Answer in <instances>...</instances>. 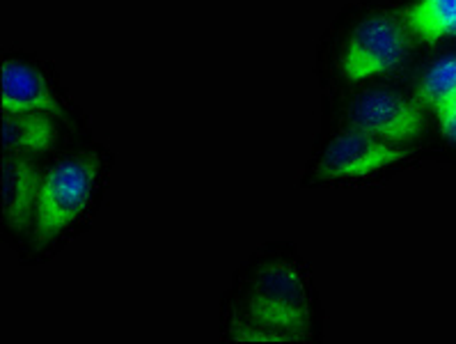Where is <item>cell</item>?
I'll return each mask as SVG.
<instances>
[{"mask_svg":"<svg viewBox=\"0 0 456 344\" xmlns=\"http://www.w3.org/2000/svg\"><path fill=\"white\" fill-rule=\"evenodd\" d=\"M355 129L390 145L413 143L424 129L422 108L397 92L379 90L360 99L351 111Z\"/></svg>","mask_w":456,"mask_h":344,"instance_id":"obj_5","label":"cell"},{"mask_svg":"<svg viewBox=\"0 0 456 344\" xmlns=\"http://www.w3.org/2000/svg\"><path fill=\"white\" fill-rule=\"evenodd\" d=\"M310 290L289 262H271L243 285L232 312V340L259 344H291L307 340Z\"/></svg>","mask_w":456,"mask_h":344,"instance_id":"obj_1","label":"cell"},{"mask_svg":"<svg viewBox=\"0 0 456 344\" xmlns=\"http://www.w3.org/2000/svg\"><path fill=\"white\" fill-rule=\"evenodd\" d=\"M0 106L3 115H26L44 113L62 118V106L55 97L53 87L37 67L10 60L3 62L0 74Z\"/></svg>","mask_w":456,"mask_h":344,"instance_id":"obj_6","label":"cell"},{"mask_svg":"<svg viewBox=\"0 0 456 344\" xmlns=\"http://www.w3.org/2000/svg\"><path fill=\"white\" fill-rule=\"evenodd\" d=\"M434 113L436 119H438L440 134L445 135L447 140H452V143H456V97L434 108Z\"/></svg>","mask_w":456,"mask_h":344,"instance_id":"obj_11","label":"cell"},{"mask_svg":"<svg viewBox=\"0 0 456 344\" xmlns=\"http://www.w3.org/2000/svg\"><path fill=\"white\" fill-rule=\"evenodd\" d=\"M44 175L39 172L35 156L7 154L3 170V214L10 230L23 232L33 227L35 205Z\"/></svg>","mask_w":456,"mask_h":344,"instance_id":"obj_7","label":"cell"},{"mask_svg":"<svg viewBox=\"0 0 456 344\" xmlns=\"http://www.w3.org/2000/svg\"><path fill=\"white\" fill-rule=\"evenodd\" d=\"M456 97V58H445L431 65L418 86V99L429 108Z\"/></svg>","mask_w":456,"mask_h":344,"instance_id":"obj_10","label":"cell"},{"mask_svg":"<svg viewBox=\"0 0 456 344\" xmlns=\"http://www.w3.org/2000/svg\"><path fill=\"white\" fill-rule=\"evenodd\" d=\"M403 26L424 44L456 37V0H413L403 10Z\"/></svg>","mask_w":456,"mask_h":344,"instance_id":"obj_9","label":"cell"},{"mask_svg":"<svg viewBox=\"0 0 456 344\" xmlns=\"http://www.w3.org/2000/svg\"><path fill=\"white\" fill-rule=\"evenodd\" d=\"M406 159L408 152L402 145H390L351 127L328 143L317 163V175L326 182L365 179Z\"/></svg>","mask_w":456,"mask_h":344,"instance_id":"obj_4","label":"cell"},{"mask_svg":"<svg viewBox=\"0 0 456 344\" xmlns=\"http://www.w3.org/2000/svg\"><path fill=\"white\" fill-rule=\"evenodd\" d=\"M411 49L408 30L392 17H371L355 26L339 53L344 81L362 83L402 65Z\"/></svg>","mask_w":456,"mask_h":344,"instance_id":"obj_3","label":"cell"},{"mask_svg":"<svg viewBox=\"0 0 456 344\" xmlns=\"http://www.w3.org/2000/svg\"><path fill=\"white\" fill-rule=\"evenodd\" d=\"M53 115L26 113L3 115V145L7 154H46L58 140V124Z\"/></svg>","mask_w":456,"mask_h":344,"instance_id":"obj_8","label":"cell"},{"mask_svg":"<svg viewBox=\"0 0 456 344\" xmlns=\"http://www.w3.org/2000/svg\"><path fill=\"white\" fill-rule=\"evenodd\" d=\"M102 175L97 154H76L44 172L33 218V239L51 243L87 211Z\"/></svg>","mask_w":456,"mask_h":344,"instance_id":"obj_2","label":"cell"}]
</instances>
